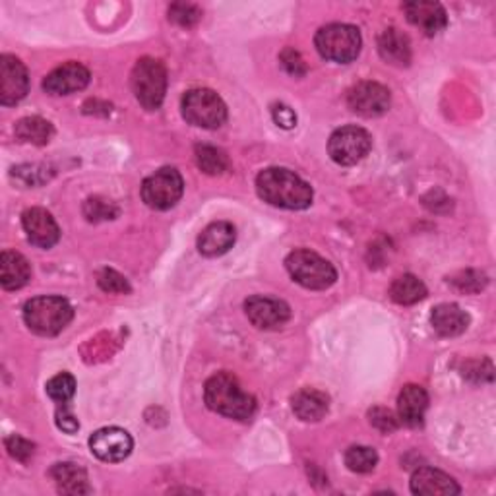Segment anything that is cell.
<instances>
[{
    "label": "cell",
    "mask_w": 496,
    "mask_h": 496,
    "mask_svg": "<svg viewBox=\"0 0 496 496\" xmlns=\"http://www.w3.org/2000/svg\"><path fill=\"white\" fill-rule=\"evenodd\" d=\"M257 190L264 202L286 209H305L313 204V189L289 169L270 167L257 177Z\"/></svg>",
    "instance_id": "obj_1"
},
{
    "label": "cell",
    "mask_w": 496,
    "mask_h": 496,
    "mask_svg": "<svg viewBox=\"0 0 496 496\" xmlns=\"http://www.w3.org/2000/svg\"><path fill=\"white\" fill-rule=\"evenodd\" d=\"M204 398L211 411L235 421H250L257 411V400L240 388L229 373H218L206 382Z\"/></svg>",
    "instance_id": "obj_2"
},
{
    "label": "cell",
    "mask_w": 496,
    "mask_h": 496,
    "mask_svg": "<svg viewBox=\"0 0 496 496\" xmlns=\"http://www.w3.org/2000/svg\"><path fill=\"white\" fill-rule=\"evenodd\" d=\"M74 316V310L63 297H35L24 306V320L37 336L61 334Z\"/></svg>",
    "instance_id": "obj_3"
},
{
    "label": "cell",
    "mask_w": 496,
    "mask_h": 496,
    "mask_svg": "<svg viewBox=\"0 0 496 496\" xmlns=\"http://www.w3.org/2000/svg\"><path fill=\"white\" fill-rule=\"evenodd\" d=\"M315 44L326 61L347 64L359 56L363 39L355 25L330 24L320 27Z\"/></svg>",
    "instance_id": "obj_4"
},
{
    "label": "cell",
    "mask_w": 496,
    "mask_h": 496,
    "mask_svg": "<svg viewBox=\"0 0 496 496\" xmlns=\"http://www.w3.org/2000/svg\"><path fill=\"white\" fill-rule=\"evenodd\" d=\"M286 266L291 277L306 289H328L337 279L336 267L328 260L322 258L320 254L306 248L293 250L286 260Z\"/></svg>",
    "instance_id": "obj_5"
},
{
    "label": "cell",
    "mask_w": 496,
    "mask_h": 496,
    "mask_svg": "<svg viewBox=\"0 0 496 496\" xmlns=\"http://www.w3.org/2000/svg\"><path fill=\"white\" fill-rule=\"evenodd\" d=\"M131 86L138 103L146 111L160 109L167 92V70L163 63L150 56L140 59L132 68Z\"/></svg>",
    "instance_id": "obj_6"
},
{
    "label": "cell",
    "mask_w": 496,
    "mask_h": 496,
    "mask_svg": "<svg viewBox=\"0 0 496 496\" xmlns=\"http://www.w3.org/2000/svg\"><path fill=\"white\" fill-rule=\"evenodd\" d=\"M182 117L198 129H219L227 119V107L216 92L196 88L182 97Z\"/></svg>",
    "instance_id": "obj_7"
},
{
    "label": "cell",
    "mask_w": 496,
    "mask_h": 496,
    "mask_svg": "<svg viewBox=\"0 0 496 496\" xmlns=\"http://www.w3.org/2000/svg\"><path fill=\"white\" fill-rule=\"evenodd\" d=\"M184 192V180L175 167H163L141 184V200L151 209H169L177 206Z\"/></svg>",
    "instance_id": "obj_8"
},
{
    "label": "cell",
    "mask_w": 496,
    "mask_h": 496,
    "mask_svg": "<svg viewBox=\"0 0 496 496\" xmlns=\"http://www.w3.org/2000/svg\"><path fill=\"white\" fill-rule=\"evenodd\" d=\"M373 148V138L361 126L337 129L328 141V153L337 165H355L365 160Z\"/></svg>",
    "instance_id": "obj_9"
},
{
    "label": "cell",
    "mask_w": 496,
    "mask_h": 496,
    "mask_svg": "<svg viewBox=\"0 0 496 496\" xmlns=\"http://www.w3.org/2000/svg\"><path fill=\"white\" fill-rule=\"evenodd\" d=\"M390 102L392 97L388 88L376 82H361L357 86H353L347 93L349 109L366 119L384 115L390 109Z\"/></svg>",
    "instance_id": "obj_10"
},
{
    "label": "cell",
    "mask_w": 496,
    "mask_h": 496,
    "mask_svg": "<svg viewBox=\"0 0 496 496\" xmlns=\"http://www.w3.org/2000/svg\"><path fill=\"white\" fill-rule=\"evenodd\" d=\"M30 92V76L22 61L12 54L0 56V103L16 105Z\"/></svg>",
    "instance_id": "obj_11"
},
{
    "label": "cell",
    "mask_w": 496,
    "mask_h": 496,
    "mask_svg": "<svg viewBox=\"0 0 496 496\" xmlns=\"http://www.w3.org/2000/svg\"><path fill=\"white\" fill-rule=\"evenodd\" d=\"M247 316L260 330H276L281 328L291 318V308L287 303L279 299H272V297H250L245 303Z\"/></svg>",
    "instance_id": "obj_12"
},
{
    "label": "cell",
    "mask_w": 496,
    "mask_h": 496,
    "mask_svg": "<svg viewBox=\"0 0 496 496\" xmlns=\"http://www.w3.org/2000/svg\"><path fill=\"white\" fill-rule=\"evenodd\" d=\"M132 446V436L119 427L102 429L93 433L90 438V448L93 452V456L109 463H117L124 458H129Z\"/></svg>",
    "instance_id": "obj_13"
},
{
    "label": "cell",
    "mask_w": 496,
    "mask_h": 496,
    "mask_svg": "<svg viewBox=\"0 0 496 496\" xmlns=\"http://www.w3.org/2000/svg\"><path fill=\"white\" fill-rule=\"evenodd\" d=\"M22 225L27 238H30V243L39 248H51L59 243V225H56L54 218L44 208L25 209L22 216Z\"/></svg>",
    "instance_id": "obj_14"
},
{
    "label": "cell",
    "mask_w": 496,
    "mask_h": 496,
    "mask_svg": "<svg viewBox=\"0 0 496 496\" xmlns=\"http://www.w3.org/2000/svg\"><path fill=\"white\" fill-rule=\"evenodd\" d=\"M90 83V70L80 63H66L44 80V90L51 95H68L83 90Z\"/></svg>",
    "instance_id": "obj_15"
},
{
    "label": "cell",
    "mask_w": 496,
    "mask_h": 496,
    "mask_svg": "<svg viewBox=\"0 0 496 496\" xmlns=\"http://www.w3.org/2000/svg\"><path fill=\"white\" fill-rule=\"evenodd\" d=\"M404 12L409 24L419 27L424 35L441 34L448 24L444 6L433 3V0H415V3H407L404 5Z\"/></svg>",
    "instance_id": "obj_16"
},
{
    "label": "cell",
    "mask_w": 496,
    "mask_h": 496,
    "mask_svg": "<svg viewBox=\"0 0 496 496\" xmlns=\"http://www.w3.org/2000/svg\"><path fill=\"white\" fill-rule=\"evenodd\" d=\"M460 485L444 472L433 470V467H421L411 477V492L427 494V496H452L460 494Z\"/></svg>",
    "instance_id": "obj_17"
},
{
    "label": "cell",
    "mask_w": 496,
    "mask_h": 496,
    "mask_svg": "<svg viewBox=\"0 0 496 496\" xmlns=\"http://www.w3.org/2000/svg\"><path fill=\"white\" fill-rule=\"evenodd\" d=\"M235 227L227 221H216L208 225L202 231V235L198 237V250L204 257H221L227 250H229L235 245Z\"/></svg>",
    "instance_id": "obj_18"
},
{
    "label": "cell",
    "mask_w": 496,
    "mask_h": 496,
    "mask_svg": "<svg viewBox=\"0 0 496 496\" xmlns=\"http://www.w3.org/2000/svg\"><path fill=\"white\" fill-rule=\"evenodd\" d=\"M32 277V267L20 252L5 250L0 254V283L6 291L22 289Z\"/></svg>",
    "instance_id": "obj_19"
},
{
    "label": "cell",
    "mask_w": 496,
    "mask_h": 496,
    "mask_svg": "<svg viewBox=\"0 0 496 496\" xmlns=\"http://www.w3.org/2000/svg\"><path fill=\"white\" fill-rule=\"evenodd\" d=\"M429 407V395L421 386L409 384L400 392L398 413L400 421L407 427H419L424 419V411Z\"/></svg>",
    "instance_id": "obj_20"
},
{
    "label": "cell",
    "mask_w": 496,
    "mask_h": 496,
    "mask_svg": "<svg viewBox=\"0 0 496 496\" xmlns=\"http://www.w3.org/2000/svg\"><path fill=\"white\" fill-rule=\"evenodd\" d=\"M378 53L386 63L404 68L411 63V41L404 32L390 27L378 37Z\"/></svg>",
    "instance_id": "obj_21"
},
{
    "label": "cell",
    "mask_w": 496,
    "mask_h": 496,
    "mask_svg": "<svg viewBox=\"0 0 496 496\" xmlns=\"http://www.w3.org/2000/svg\"><path fill=\"white\" fill-rule=\"evenodd\" d=\"M291 407L293 413L301 421L316 423L328 413V395L313 388H305L293 395Z\"/></svg>",
    "instance_id": "obj_22"
},
{
    "label": "cell",
    "mask_w": 496,
    "mask_h": 496,
    "mask_svg": "<svg viewBox=\"0 0 496 496\" xmlns=\"http://www.w3.org/2000/svg\"><path fill=\"white\" fill-rule=\"evenodd\" d=\"M51 477L56 489L63 494H88L92 487L88 483V473L76 463H54L51 470Z\"/></svg>",
    "instance_id": "obj_23"
},
{
    "label": "cell",
    "mask_w": 496,
    "mask_h": 496,
    "mask_svg": "<svg viewBox=\"0 0 496 496\" xmlns=\"http://www.w3.org/2000/svg\"><path fill=\"white\" fill-rule=\"evenodd\" d=\"M433 328L444 336V337H453L460 336L467 330V326H470V316H467L465 310H462L458 305H438L433 310Z\"/></svg>",
    "instance_id": "obj_24"
},
{
    "label": "cell",
    "mask_w": 496,
    "mask_h": 496,
    "mask_svg": "<svg viewBox=\"0 0 496 496\" xmlns=\"http://www.w3.org/2000/svg\"><path fill=\"white\" fill-rule=\"evenodd\" d=\"M14 132H16V138L20 141H25V144H34V146L49 144L54 134L53 124L41 117H25L18 121L16 126H14Z\"/></svg>",
    "instance_id": "obj_25"
},
{
    "label": "cell",
    "mask_w": 496,
    "mask_h": 496,
    "mask_svg": "<svg viewBox=\"0 0 496 496\" xmlns=\"http://www.w3.org/2000/svg\"><path fill=\"white\" fill-rule=\"evenodd\" d=\"M390 297L394 299V303L409 306L423 301L424 297H427V287H424V283L419 277L404 274L394 279L390 287Z\"/></svg>",
    "instance_id": "obj_26"
},
{
    "label": "cell",
    "mask_w": 496,
    "mask_h": 496,
    "mask_svg": "<svg viewBox=\"0 0 496 496\" xmlns=\"http://www.w3.org/2000/svg\"><path fill=\"white\" fill-rule=\"evenodd\" d=\"M194 158H196L198 169L211 177L223 175L227 169H229V160H227L225 151H221L214 146H196Z\"/></svg>",
    "instance_id": "obj_27"
},
{
    "label": "cell",
    "mask_w": 496,
    "mask_h": 496,
    "mask_svg": "<svg viewBox=\"0 0 496 496\" xmlns=\"http://www.w3.org/2000/svg\"><path fill=\"white\" fill-rule=\"evenodd\" d=\"M345 463L351 472L368 473L376 467L378 453L368 446H351L345 453Z\"/></svg>",
    "instance_id": "obj_28"
},
{
    "label": "cell",
    "mask_w": 496,
    "mask_h": 496,
    "mask_svg": "<svg viewBox=\"0 0 496 496\" xmlns=\"http://www.w3.org/2000/svg\"><path fill=\"white\" fill-rule=\"evenodd\" d=\"M47 394L49 398L56 404H70V400L74 398L76 394V380L73 374L68 373H61L53 376L49 382H47Z\"/></svg>",
    "instance_id": "obj_29"
},
{
    "label": "cell",
    "mask_w": 496,
    "mask_h": 496,
    "mask_svg": "<svg viewBox=\"0 0 496 496\" xmlns=\"http://www.w3.org/2000/svg\"><path fill=\"white\" fill-rule=\"evenodd\" d=\"M119 214V209L115 204H111L103 198L93 196L88 198L86 204H83V216L88 218V221H105V219H115Z\"/></svg>",
    "instance_id": "obj_30"
},
{
    "label": "cell",
    "mask_w": 496,
    "mask_h": 496,
    "mask_svg": "<svg viewBox=\"0 0 496 496\" xmlns=\"http://www.w3.org/2000/svg\"><path fill=\"white\" fill-rule=\"evenodd\" d=\"M450 283L456 289L460 291H465V293H479L483 291L487 287V276L483 272H477V270H465V272H460L458 276H453L450 279Z\"/></svg>",
    "instance_id": "obj_31"
},
{
    "label": "cell",
    "mask_w": 496,
    "mask_h": 496,
    "mask_svg": "<svg viewBox=\"0 0 496 496\" xmlns=\"http://www.w3.org/2000/svg\"><path fill=\"white\" fill-rule=\"evenodd\" d=\"M97 283L105 293H131L129 281H126L119 272L109 270V267L97 274Z\"/></svg>",
    "instance_id": "obj_32"
},
{
    "label": "cell",
    "mask_w": 496,
    "mask_h": 496,
    "mask_svg": "<svg viewBox=\"0 0 496 496\" xmlns=\"http://www.w3.org/2000/svg\"><path fill=\"white\" fill-rule=\"evenodd\" d=\"M200 18H202V12L194 5L179 3V5H173L171 8H169V20L182 25V27H190Z\"/></svg>",
    "instance_id": "obj_33"
},
{
    "label": "cell",
    "mask_w": 496,
    "mask_h": 496,
    "mask_svg": "<svg viewBox=\"0 0 496 496\" xmlns=\"http://www.w3.org/2000/svg\"><path fill=\"white\" fill-rule=\"evenodd\" d=\"M5 444H6V450H8L10 456L14 460L22 462V463L30 462V458L34 456V452H35V446L30 441H25V438L18 436V434L8 436L5 441Z\"/></svg>",
    "instance_id": "obj_34"
},
{
    "label": "cell",
    "mask_w": 496,
    "mask_h": 496,
    "mask_svg": "<svg viewBox=\"0 0 496 496\" xmlns=\"http://www.w3.org/2000/svg\"><path fill=\"white\" fill-rule=\"evenodd\" d=\"M279 61L283 64V68L287 70V73L295 78L305 76L306 74V64L303 61V56L297 53L295 49H286L279 54Z\"/></svg>",
    "instance_id": "obj_35"
},
{
    "label": "cell",
    "mask_w": 496,
    "mask_h": 496,
    "mask_svg": "<svg viewBox=\"0 0 496 496\" xmlns=\"http://www.w3.org/2000/svg\"><path fill=\"white\" fill-rule=\"evenodd\" d=\"M368 417H371V423L382 433H392V431L398 429V421H395L394 413L388 409L376 407L371 411V413H368Z\"/></svg>",
    "instance_id": "obj_36"
},
{
    "label": "cell",
    "mask_w": 496,
    "mask_h": 496,
    "mask_svg": "<svg viewBox=\"0 0 496 496\" xmlns=\"http://www.w3.org/2000/svg\"><path fill=\"white\" fill-rule=\"evenodd\" d=\"M56 427L68 434H74L80 429L78 419L68 409V404H59V409H56Z\"/></svg>",
    "instance_id": "obj_37"
},
{
    "label": "cell",
    "mask_w": 496,
    "mask_h": 496,
    "mask_svg": "<svg viewBox=\"0 0 496 496\" xmlns=\"http://www.w3.org/2000/svg\"><path fill=\"white\" fill-rule=\"evenodd\" d=\"M272 117H274V122L277 126H281V129H286V131H291L297 126V115H295V111L287 105H274L272 107Z\"/></svg>",
    "instance_id": "obj_38"
}]
</instances>
